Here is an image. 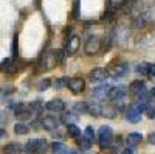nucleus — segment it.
I'll use <instances>...</instances> for the list:
<instances>
[{"instance_id": "3", "label": "nucleus", "mask_w": 155, "mask_h": 154, "mask_svg": "<svg viewBox=\"0 0 155 154\" xmlns=\"http://www.w3.org/2000/svg\"><path fill=\"white\" fill-rule=\"evenodd\" d=\"M129 92H130L132 95H135L137 100L149 97V92H147V89H146V84H144V81H141V80L132 81L130 86H129Z\"/></svg>"}, {"instance_id": "13", "label": "nucleus", "mask_w": 155, "mask_h": 154, "mask_svg": "<svg viewBox=\"0 0 155 154\" xmlns=\"http://www.w3.org/2000/svg\"><path fill=\"white\" fill-rule=\"evenodd\" d=\"M51 152L53 154H78L74 149H70L67 145H64L61 142H54L51 145Z\"/></svg>"}, {"instance_id": "21", "label": "nucleus", "mask_w": 155, "mask_h": 154, "mask_svg": "<svg viewBox=\"0 0 155 154\" xmlns=\"http://www.w3.org/2000/svg\"><path fill=\"white\" fill-rule=\"evenodd\" d=\"M30 108L33 109V112H34V114H41V112L44 111V108H45V106H44V103H42L41 100H36V101H33L31 104H30Z\"/></svg>"}, {"instance_id": "4", "label": "nucleus", "mask_w": 155, "mask_h": 154, "mask_svg": "<svg viewBox=\"0 0 155 154\" xmlns=\"http://www.w3.org/2000/svg\"><path fill=\"white\" fill-rule=\"evenodd\" d=\"M129 70H130V67H129L127 62H120L118 66H113L109 70V75L112 78H123V76H126L129 73Z\"/></svg>"}, {"instance_id": "7", "label": "nucleus", "mask_w": 155, "mask_h": 154, "mask_svg": "<svg viewBox=\"0 0 155 154\" xmlns=\"http://www.w3.org/2000/svg\"><path fill=\"white\" fill-rule=\"evenodd\" d=\"M99 47H101V41L98 39L96 36H90L88 39L85 41L84 50H85V53L92 55V53H96V51L99 50Z\"/></svg>"}, {"instance_id": "26", "label": "nucleus", "mask_w": 155, "mask_h": 154, "mask_svg": "<svg viewBox=\"0 0 155 154\" xmlns=\"http://www.w3.org/2000/svg\"><path fill=\"white\" fill-rule=\"evenodd\" d=\"M78 145H79V148L82 151H87V149H90V146H92V143H88L84 137H81L79 140H78Z\"/></svg>"}, {"instance_id": "18", "label": "nucleus", "mask_w": 155, "mask_h": 154, "mask_svg": "<svg viewBox=\"0 0 155 154\" xmlns=\"http://www.w3.org/2000/svg\"><path fill=\"white\" fill-rule=\"evenodd\" d=\"M95 135H96V134H95V131H93L92 126H87L85 129H84V132H82V137L87 140L88 143H92V145H93V142H95Z\"/></svg>"}, {"instance_id": "15", "label": "nucleus", "mask_w": 155, "mask_h": 154, "mask_svg": "<svg viewBox=\"0 0 155 154\" xmlns=\"http://www.w3.org/2000/svg\"><path fill=\"white\" fill-rule=\"evenodd\" d=\"M116 111L118 109L110 106V104H101V115H104V117H107V118H115Z\"/></svg>"}, {"instance_id": "6", "label": "nucleus", "mask_w": 155, "mask_h": 154, "mask_svg": "<svg viewBox=\"0 0 155 154\" xmlns=\"http://www.w3.org/2000/svg\"><path fill=\"white\" fill-rule=\"evenodd\" d=\"M61 121L62 120H59L56 117H42V126H44V129H47L50 132H56L59 125H61Z\"/></svg>"}, {"instance_id": "16", "label": "nucleus", "mask_w": 155, "mask_h": 154, "mask_svg": "<svg viewBox=\"0 0 155 154\" xmlns=\"http://www.w3.org/2000/svg\"><path fill=\"white\" fill-rule=\"evenodd\" d=\"M67 132H68V135H70V137H73V139H76V140H79V139L82 137V134H81V129L76 126V123L67 125Z\"/></svg>"}, {"instance_id": "19", "label": "nucleus", "mask_w": 155, "mask_h": 154, "mask_svg": "<svg viewBox=\"0 0 155 154\" xmlns=\"http://www.w3.org/2000/svg\"><path fill=\"white\" fill-rule=\"evenodd\" d=\"M28 131H30V128L25 125V123H22V121H17L14 125V132L17 135H25V134H28Z\"/></svg>"}, {"instance_id": "27", "label": "nucleus", "mask_w": 155, "mask_h": 154, "mask_svg": "<svg viewBox=\"0 0 155 154\" xmlns=\"http://www.w3.org/2000/svg\"><path fill=\"white\" fill-rule=\"evenodd\" d=\"M68 42H70L68 51H70V53H73V51L76 50V45H78V37H71V39H68Z\"/></svg>"}, {"instance_id": "8", "label": "nucleus", "mask_w": 155, "mask_h": 154, "mask_svg": "<svg viewBox=\"0 0 155 154\" xmlns=\"http://www.w3.org/2000/svg\"><path fill=\"white\" fill-rule=\"evenodd\" d=\"M67 87L73 94H81V92H84V89H85V81L82 78H70Z\"/></svg>"}, {"instance_id": "14", "label": "nucleus", "mask_w": 155, "mask_h": 154, "mask_svg": "<svg viewBox=\"0 0 155 154\" xmlns=\"http://www.w3.org/2000/svg\"><path fill=\"white\" fill-rule=\"evenodd\" d=\"M22 149H23V146L20 143L12 142V143H8L3 146V154H20Z\"/></svg>"}, {"instance_id": "5", "label": "nucleus", "mask_w": 155, "mask_h": 154, "mask_svg": "<svg viewBox=\"0 0 155 154\" xmlns=\"http://www.w3.org/2000/svg\"><path fill=\"white\" fill-rule=\"evenodd\" d=\"M127 94V89L124 86H115V87H110L109 91V100L112 101H121Z\"/></svg>"}, {"instance_id": "29", "label": "nucleus", "mask_w": 155, "mask_h": 154, "mask_svg": "<svg viewBox=\"0 0 155 154\" xmlns=\"http://www.w3.org/2000/svg\"><path fill=\"white\" fill-rule=\"evenodd\" d=\"M147 142H149V143H152V145H155V132L149 134V137H147Z\"/></svg>"}, {"instance_id": "17", "label": "nucleus", "mask_w": 155, "mask_h": 154, "mask_svg": "<svg viewBox=\"0 0 155 154\" xmlns=\"http://www.w3.org/2000/svg\"><path fill=\"white\" fill-rule=\"evenodd\" d=\"M141 140H143V135H141L140 132H130L127 137V142H129V146L134 148L135 145H138Z\"/></svg>"}, {"instance_id": "10", "label": "nucleus", "mask_w": 155, "mask_h": 154, "mask_svg": "<svg viewBox=\"0 0 155 154\" xmlns=\"http://www.w3.org/2000/svg\"><path fill=\"white\" fill-rule=\"evenodd\" d=\"M141 112L135 104H132L130 108L127 109V112H126V120L127 121H130V123H138L140 120H141Z\"/></svg>"}, {"instance_id": "23", "label": "nucleus", "mask_w": 155, "mask_h": 154, "mask_svg": "<svg viewBox=\"0 0 155 154\" xmlns=\"http://www.w3.org/2000/svg\"><path fill=\"white\" fill-rule=\"evenodd\" d=\"M68 80H70V78H67V76H62V78H58V80L53 83V86H54L56 89H62V87L68 86Z\"/></svg>"}, {"instance_id": "22", "label": "nucleus", "mask_w": 155, "mask_h": 154, "mask_svg": "<svg viewBox=\"0 0 155 154\" xmlns=\"http://www.w3.org/2000/svg\"><path fill=\"white\" fill-rule=\"evenodd\" d=\"M149 70H150V64L149 62H141V64H138V67H137V72L140 75H147L149 76Z\"/></svg>"}, {"instance_id": "28", "label": "nucleus", "mask_w": 155, "mask_h": 154, "mask_svg": "<svg viewBox=\"0 0 155 154\" xmlns=\"http://www.w3.org/2000/svg\"><path fill=\"white\" fill-rule=\"evenodd\" d=\"M149 76L155 80V64H150V70H149Z\"/></svg>"}, {"instance_id": "20", "label": "nucleus", "mask_w": 155, "mask_h": 154, "mask_svg": "<svg viewBox=\"0 0 155 154\" xmlns=\"http://www.w3.org/2000/svg\"><path fill=\"white\" fill-rule=\"evenodd\" d=\"M73 112L81 115V114H88V104L87 103H76L73 106Z\"/></svg>"}, {"instance_id": "9", "label": "nucleus", "mask_w": 155, "mask_h": 154, "mask_svg": "<svg viewBox=\"0 0 155 154\" xmlns=\"http://www.w3.org/2000/svg\"><path fill=\"white\" fill-rule=\"evenodd\" d=\"M45 109L50 111V112H62L65 111V103H64L61 98H54V100H50L47 104H45Z\"/></svg>"}, {"instance_id": "30", "label": "nucleus", "mask_w": 155, "mask_h": 154, "mask_svg": "<svg viewBox=\"0 0 155 154\" xmlns=\"http://www.w3.org/2000/svg\"><path fill=\"white\" fill-rule=\"evenodd\" d=\"M121 154H134V148L127 146V148H124V149H123V152H121Z\"/></svg>"}, {"instance_id": "24", "label": "nucleus", "mask_w": 155, "mask_h": 154, "mask_svg": "<svg viewBox=\"0 0 155 154\" xmlns=\"http://www.w3.org/2000/svg\"><path fill=\"white\" fill-rule=\"evenodd\" d=\"M76 115H78V114H74V112H68V114L64 115L61 120H62V121H65V123H68V125H71V121H76V120H78Z\"/></svg>"}, {"instance_id": "1", "label": "nucleus", "mask_w": 155, "mask_h": 154, "mask_svg": "<svg viewBox=\"0 0 155 154\" xmlns=\"http://www.w3.org/2000/svg\"><path fill=\"white\" fill-rule=\"evenodd\" d=\"M48 149V142L45 139H31L23 146V151L27 154H44Z\"/></svg>"}, {"instance_id": "25", "label": "nucleus", "mask_w": 155, "mask_h": 154, "mask_svg": "<svg viewBox=\"0 0 155 154\" xmlns=\"http://www.w3.org/2000/svg\"><path fill=\"white\" fill-rule=\"evenodd\" d=\"M50 86H51V81H50L48 78H45V80H42L41 83L37 84V91H39V92H44V91H47Z\"/></svg>"}, {"instance_id": "2", "label": "nucleus", "mask_w": 155, "mask_h": 154, "mask_svg": "<svg viewBox=\"0 0 155 154\" xmlns=\"http://www.w3.org/2000/svg\"><path fill=\"white\" fill-rule=\"evenodd\" d=\"M98 143L99 146L104 149V148H110L113 145V131L110 126H101L98 129Z\"/></svg>"}, {"instance_id": "12", "label": "nucleus", "mask_w": 155, "mask_h": 154, "mask_svg": "<svg viewBox=\"0 0 155 154\" xmlns=\"http://www.w3.org/2000/svg\"><path fill=\"white\" fill-rule=\"evenodd\" d=\"M109 91H110V87L107 84H101V86H98V87L93 89L92 95L96 100H104V98H109Z\"/></svg>"}, {"instance_id": "11", "label": "nucleus", "mask_w": 155, "mask_h": 154, "mask_svg": "<svg viewBox=\"0 0 155 154\" xmlns=\"http://www.w3.org/2000/svg\"><path fill=\"white\" fill-rule=\"evenodd\" d=\"M88 76H90L92 81H104V80H107V76H109V70L102 69V67H96V69H93L92 72H90Z\"/></svg>"}]
</instances>
